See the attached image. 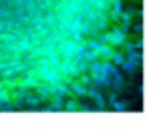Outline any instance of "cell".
Returning <instances> with one entry per match:
<instances>
[{
	"mask_svg": "<svg viewBox=\"0 0 159 129\" xmlns=\"http://www.w3.org/2000/svg\"><path fill=\"white\" fill-rule=\"evenodd\" d=\"M87 97H91L95 101V107H93V111H105L107 109V101H105V95L99 91V87H95V85H89L87 87Z\"/></svg>",
	"mask_w": 159,
	"mask_h": 129,
	"instance_id": "6da1fadb",
	"label": "cell"
},
{
	"mask_svg": "<svg viewBox=\"0 0 159 129\" xmlns=\"http://www.w3.org/2000/svg\"><path fill=\"white\" fill-rule=\"evenodd\" d=\"M141 65H143V63H139L135 57H125L123 63L119 65V71H121V73L131 75V73H135V71H139V69H141Z\"/></svg>",
	"mask_w": 159,
	"mask_h": 129,
	"instance_id": "7a4b0ae2",
	"label": "cell"
},
{
	"mask_svg": "<svg viewBox=\"0 0 159 129\" xmlns=\"http://www.w3.org/2000/svg\"><path fill=\"white\" fill-rule=\"evenodd\" d=\"M62 79H65V77H62V75L58 73L57 69H52V67H48V69H47V71L43 73V77H40V81H43V83H48V85H54V83H61Z\"/></svg>",
	"mask_w": 159,
	"mask_h": 129,
	"instance_id": "3957f363",
	"label": "cell"
},
{
	"mask_svg": "<svg viewBox=\"0 0 159 129\" xmlns=\"http://www.w3.org/2000/svg\"><path fill=\"white\" fill-rule=\"evenodd\" d=\"M24 105H26L28 109H39V107H40L39 95H34L32 91H26V93H24Z\"/></svg>",
	"mask_w": 159,
	"mask_h": 129,
	"instance_id": "277c9868",
	"label": "cell"
},
{
	"mask_svg": "<svg viewBox=\"0 0 159 129\" xmlns=\"http://www.w3.org/2000/svg\"><path fill=\"white\" fill-rule=\"evenodd\" d=\"M111 89L113 91H121L123 89V75H121L119 69H115L111 73Z\"/></svg>",
	"mask_w": 159,
	"mask_h": 129,
	"instance_id": "5b68a950",
	"label": "cell"
},
{
	"mask_svg": "<svg viewBox=\"0 0 159 129\" xmlns=\"http://www.w3.org/2000/svg\"><path fill=\"white\" fill-rule=\"evenodd\" d=\"M52 87V93H58V95H62V97H70V89H69V85H66V83H54V85H51Z\"/></svg>",
	"mask_w": 159,
	"mask_h": 129,
	"instance_id": "8992f818",
	"label": "cell"
},
{
	"mask_svg": "<svg viewBox=\"0 0 159 129\" xmlns=\"http://www.w3.org/2000/svg\"><path fill=\"white\" fill-rule=\"evenodd\" d=\"M62 111H79V101H77V99H73V97H69V99L65 97Z\"/></svg>",
	"mask_w": 159,
	"mask_h": 129,
	"instance_id": "52a82bcc",
	"label": "cell"
},
{
	"mask_svg": "<svg viewBox=\"0 0 159 129\" xmlns=\"http://www.w3.org/2000/svg\"><path fill=\"white\" fill-rule=\"evenodd\" d=\"M127 107H129V101H125V99H119V97H117L115 101H113L111 109H113V111H127Z\"/></svg>",
	"mask_w": 159,
	"mask_h": 129,
	"instance_id": "ba28073f",
	"label": "cell"
},
{
	"mask_svg": "<svg viewBox=\"0 0 159 129\" xmlns=\"http://www.w3.org/2000/svg\"><path fill=\"white\" fill-rule=\"evenodd\" d=\"M123 59H125V55H123V53H117V51H113L111 57H109V61H111L115 67H119L121 63H123Z\"/></svg>",
	"mask_w": 159,
	"mask_h": 129,
	"instance_id": "9c48e42d",
	"label": "cell"
},
{
	"mask_svg": "<svg viewBox=\"0 0 159 129\" xmlns=\"http://www.w3.org/2000/svg\"><path fill=\"white\" fill-rule=\"evenodd\" d=\"M79 75H81V73H79L77 63H75V61H70V63H69V73H66V77H69V79H77Z\"/></svg>",
	"mask_w": 159,
	"mask_h": 129,
	"instance_id": "30bf717a",
	"label": "cell"
},
{
	"mask_svg": "<svg viewBox=\"0 0 159 129\" xmlns=\"http://www.w3.org/2000/svg\"><path fill=\"white\" fill-rule=\"evenodd\" d=\"M77 81L81 83V85H85V87L93 85V83H91V75H89V73H81V75L77 77Z\"/></svg>",
	"mask_w": 159,
	"mask_h": 129,
	"instance_id": "8fae6325",
	"label": "cell"
},
{
	"mask_svg": "<svg viewBox=\"0 0 159 129\" xmlns=\"http://www.w3.org/2000/svg\"><path fill=\"white\" fill-rule=\"evenodd\" d=\"M77 67H79V73H89V61H85V59L77 61Z\"/></svg>",
	"mask_w": 159,
	"mask_h": 129,
	"instance_id": "7c38bea8",
	"label": "cell"
},
{
	"mask_svg": "<svg viewBox=\"0 0 159 129\" xmlns=\"http://www.w3.org/2000/svg\"><path fill=\"white\" fill-rule=\"evenodd\" d=\"M117 97H119V91H113V89H111V93H109V97L105 99V101H107V105L111 107V105H113V101H115Z\"/></svg>",
	"mask_w": 159,
	"mask_h": 129,
	"instance_id": "4fadbf2b",
	"label": "cell"
},
{
	"mask_svg": "<svg viewBox=\"0 0 159 129\" xmlns=\"http://www.w3.org/2000/svg\"><path fill=\"white\" fill-rule=\"evenodd\" d=\"M133 26V32H135V35H143V22H135V24H131Z\"/></svg>",
	"mask_w": 159,
	"mask_h": 129,
	"instance_id": "5bb4252c",
	"label": "cell"
},
{
	"mask_svg": "<svg viewBox=\"0 0 159 129\" xmlns=\"http://www.w3.org/2000/svg\"><path fill=\"white\" fill-rule=\"evenodd\" d=\"M79 111H85V113H91L93 111V107L87 105V103H79Z\"/></svg>",
	"mask_w": 159,
	"mask_h": 129,
	"instance_id": "9a60e30c",
	"label": "cell"
},
{
	"mask_svg": "<svg viewBox=\"0 0 159 129\" xmlns=\"http://www.w3.org/2000/svg\"><path fill=\"white\" fill-rule=\"evenodd\" d=\"M133 44H135V48H145V40L143 39H137Z\"/></svg>",
	"mask_w": 159,
	"mask_h": 129,
	"instance_id": "2e32d148",
	"label": "cell"
},
{
	"mask_svg": "<svg viewBox=\"0 0 159 129\" xmlns=\"http://www.w3.org/2000/svg\"><path fill=\"white\" fill-rule=\"evenodd\" d=\"M133 2H143V0H133Z\"/></svg>",
	"mask_w": 159,
	"mask_h": 129,
	"instance_id": "e0dca14e",
	"label": "cell"
}]
</instances>
